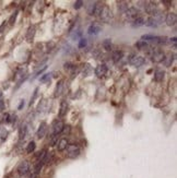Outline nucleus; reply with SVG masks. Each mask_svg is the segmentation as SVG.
<instances>
[{
  "mask_svg": "<svg viewBox=\"0 0 177 178\" xmlns=\"http://www.w3.org/2000/svg\"><path fill=\"white\" fill-rule=\"evenodd\" d=\"M102 9H103V5H102V3H101V2H96V5H95L93 16H100L101 12H102Z\"/></svg>",
  "mask_w": 177,
  "mask_h": 178,
  "instance_id": "b1692460",
  "label": "nucleus"
},
{
  "mask_svg": "<svg viewBox=\"0 0 177 178\" xmlns=\"http://www.w3.org/2000/svg\"><path fill=\"white\" fill-rule=\"evenodd\" d=\"M68 146V140L67 139H60L59 142L57 143V148H58V151H65Z\"/></svg>",
  "mask_w": 177,
  "mask_h": 178,
  "instance_id": "dca6fc26",
  "label": "nucleus"
},
{
  "mask_svg": "<svg viewBox=\"0 0 177 178\" xmlns=\"http://www.w3.org/2000/svg\"><path fill=\"white\" fill-rule=\"evenodd\" d=\"M164 58H165V55L162 50H160V49H155L154 50L153 49V53L151 55V59H152L153 62H156V64L162 62L164 60Z\"/></svg>",
  "mask_w": 177,
  "mask_h": 178,
  "instance_id": "7ed1b4c3",
  "label": "nucleus"
},
{
  "mask_svg": "<svg viewBox=\"0 0 177 178\" xmlns=\"http://www.w3.org/2000/svg\"><path fill=\"white\" fill-rule=\"evenodd\" d=\"M165 22L168 26H174L177 22V16L174 12H170L165 18Z\"/></svg>",
  "mask_w": 177,
  "mask_h": 178,
  "instance_id": "6e6552de",
  "label": "nucleus"
},
{
  "mask_svg": "<svg viewBox=\"0 0 177 178\" xmlns=\"http://www.w3.org/2000/svg\"><path fill=\"white\" fill-rule=\"evenodd\" d=\"M37 92H39V90H37V89H36V90H35V91H34L33 97H32V98H31V104H32V103L34 102V99H35V97L37 96Z\"/></svg>",
  "mask_w": 177,
  "mask_h": 178,
  "instance_id": "c9c22d12",
  "label": "nucleus"
},
{
  "mask_svg": "<svg viewBox=\"0 0 177 178\" xmlns=\"http://www.w3.org/2000/svg\"><path fill=\"white\" fill-rule=\"evenodd\" d=\"M46 131H47V125L45 124V123H42L41 126H39V130H37V138L39 139L43 138L46 135Z\"/></svg>",
  "mask_w": 177,
  "mask_h": 178,
  "instance_id": "ddd939ff",
  "label": "nucleus"
},
{
  "mask_svg": "<svg viewBox=\"0 0 177 178\" xmlns=\"http://www.w3.org/2000/svg\"><path fill=\"white\" fill-rule=\"evenodd\" d=\"M107 73V67L105 65H99L96 67V69H95V74L96 76H99V78H102V76H104Z\"/></svg>",
  "mask_w": 177,
  "mask_h": 178,
  "instance_id": "9b49d317",
  "label": "nucleus"
},
{
  "mask_svg": "<svg viewBox=\"0 0 177 178\" xmlns=\"http://www.w3.org/2000/svg\"><path fill=\"white\" fill-rule=\"evenodd\" d=\"M144 8H145V11H147L149 14H154L155 16V14L159 12L157 7H156V5L153 3V2H147Z\"/></svg>",
  "mask_w": 177,
  "mask_h": 178,
  "instance_id": "1a4fd4ad",
  "label": "nucleus"
},
{
  "mask_svg": "<svg viewBox=\"0 0 177 178\" xmlns=\"http://www.w3.org/2000/svg\"><path fill=\"white\" fill-rule=\"evenodd\" d=\"M3 108H5V103H3V101H0V112H2Z\"/></svg>",
  "mask_w": 177,
  "mask_h": 178,
  "instance_id": "e433bc0d",
  "label": "nucleus"
},
{
  "mask_svg": "<svg viewBox=\"0 0 177 178\" xmlns=\"http://www.w3.org/2000/svg\"><path fill=\"white\" fill-rule=\"evenodd\" d=\"M2 97H3V94H2V92L0 91V101L2 99Z\"/></svg>",
  "mask_w": 177,
  "mask_h": 178,
  "instance_id": "58836bf2",
  "label": "nucleus"
},
{
  "mask_svg": "<svg viewBox=\"0 0 177 178\" xmlns=\"http://www.w3.org/2000/svg\"><path fill=\"white\" fill-rule=\"evenodd\" d=\"M164 71L163 70H156L155 71V73H154V79H155V81H157V82H161L163 79H164Z\"/></svg>",
  "mask_w": 177,
  "mask_h": 178,
  "instance_id": "4be33fe9",
  "label": "nucleus"
},
{
  "mask_svg": "<svg viewBox=\"0 0 177 178\" xmlns=\"http://www.w3.org/2000/svg\"><path fill=\"white\" fill-rule=\"evenodd\" d=\"M34 35H35V26H30L28 27V31L26 33V39L28 42H31L33 39Z\"/></svg>",
  "mask_w": 177,
  "mask_h": 178,
  "instance_id": "412c9836",
  "label": "nucleus"
},
{
  "mask_svg": "<svg viewBox=\"0 0 177 178\" xmlns=\"http://www.w3.org/2000/svg\"><path fill=\"white\" fill-rule=\"evenodd\" d=\"M142 39H145L147 41H150L152 43L157 44V45H162V44H167L168 42V38L165 37V36H153V35H143L142 36Z\"/></svg>",
  "mask_w": 177,
  "mask_h": 178,
  "instance_id": "f257e3e1",
  "label": "nucleus"
},
{
  "mask_svg": "<svg viewBox=\"0 0 177 178\" xmlns=\"http://www.w3.org/2000/svg\"><path fill=\"white\" fill-rule=\"evenodd\" d=\"M26 131H28L26 125H22V126L20 127V129H19V138H20V140L24 139V137L26 135Z\"/></svg>",
  "mask_w": 177,
  "mask_h": 178,
  "instance_id": "aec40b11",
  "label": "nucleus"
},
{
  "mask_svg": "<svg viewBox=\"0 0 177 178\" xmlns=\"http://www.w3.org/2000/svg\"><path fill=\"white\" fill-rule=\"evenodd\" d=\"M18 173L21 176H26L30 173V164L26 161H23L18 166Z\"/></svg>",
  "mask_w": 177,
  "mask_h": 178,
  "instance_id": "39448f33",
  "label": "nucleus"
},
{
  "mask_svg": "<svg viewBox=\"0 0 177 178\" xmlns=\"http://www.w3.org/2000/svg\"><path fill=\"white\" fill-rule=\"evenodd\" d=\"M86 46V39L85 38H81V41H80V43H79V47L80 48H83V47H85Z\"/></svg>",
  "mask_w": 177,
  "mask_h": 178,
  "instance_id": "f704fd0d",
  "label": "nucleus"
},
{
  "mask_svg": "<svg viewBox=\"0 0 177 178\" xmlns=\"http://www.w3.org/2000/svg\"><path fill=\"white\" fill-rule=\"evenodd\" d=\"M88 3H90V5H88V8H86L88 13V14H91V16H93V13H94L95 5H96V2H92V1H90Z\"/></svg>",
  "mask_w": 177,
  "mask_h": 178,
  "instance_id": "393cba45",
  "label": "nucleus"
},
{
  "mask_svg": "<svg viewBox=\"0 0 177 178\" xmlns=\"http://www.w3.org/2000/svg\"><path fill=\"white\" fill-rule=\"evenodd\" d=\"M118 10L120 11L122 13H125V12H126V11L128 10L127 2H125V1H122V2H119V5H118Z\"/></svg>",
  "mask_w": 177,
  "mask_h": 178,
  "instance_id": "a878e982",
  "label": "nucleus"
},
{
  "mask_svg": "<svg viewBox=\"0 0 177 178\" xmlns=\"http://www.w3.org/2000/svg\"><path fill=\"white\" fill-rule=\"evenodd\" d=\"M7 135H8V131L5 128H0V138L2 140H5L7 138Z\"/></svg>",
  "mask_w": 177,
  "mask_h": 178,
  "instance_id": "7c9ffc66",
  "label": "nucleus"
},
{
  "mask_svg": "<svg viewBox=\"0 0 177 178\" xmlns=\"http://www.w3.org/2000/svg\"><path fill=\"white\" fill-rule=\"evenodd\" d=\"M125 13H126V16H127L128 19H130V20H134L136 18H138L139 11H138V9H136V8L131 7V8H128V10L126 11Z\"/></svg>",
  "mask_w": 177,
  "mask_h": 178,
  "instance_id": "9d476101",
  "label": "nucleus"
},
{
  "mask_svg": "<svg viewBox=\"0 0 177 178\" xmlns=\"http://www.w3.org/2000/svg\"><path fill=\"white\" fill-rule=\"evenodd\" d=\"M17 16H18V11H16L11 16H10V19H9V23L10 24H14V22H16V19H17Z\"/></svg>",
  "mask_w": 177,
  "mask_h": 178,
  "instance_id": "2f4dec72",
  "label": "nucleus"
},
{
  "mask_svg": "<svg viewBox=\"0 0 177 178\" xmlns=\"http://www.w3.org/2000/svg\"><path fill=\"white\" fill-rule=\"evenodd\" d=\"M100 16H101V19H102L103 21H105V22L109 21V20H111V9H109L107 5H104V7H103V9H102V12H101Z\"/></svg>",
  "mask_w": 177,
  "mask_h": 178,
  "instance_id": "0eeeda50",
  "label": "nucleus"
},
{
  "mask_svg": "<svg viewBox=\"0 0 177 178\" xmlns=\"http://www.w3.org/2000/svg\"><path fill=\"white\" fill-rule=\"evenodd\" d=\"M50 73H45L44 76H41V82H46V81H48V80H50Z\"/></svg>",
  "mask_w": 177,
  "mask_h": 178,
  "instance_id": "473e14b6",
  "label": "nucleus"
},
{
  "mask_svg": "<svg viewBox=\"0 0 177 178\" xmlns=\"http://www.w3.org/2000/svg\"><path fill=\"white\" fill-rule=\"evenodd\" d=\"M129 62L133 66V67H141L145 62V60L142 56H136V55H131L129 58Z\"/></svg>",
  "mask_w": 177,
  "mask_h": 178,
  "instance_id": "20e7f679",
  "label": "nucleus"
},
{
  "mask_svg": "<svg viewBox=\"0 0 177 178\" xmlns=\"http://www.w3.org/2000/svg\"><path fill=\"white\" fill-rule=\"evenodd\" d=\"M103 47L106 49V50H109L111 48V39H105L104 42H103Z\"/></svg>",
  "mask_w": 177,
  "mask_h": 178,
  "instance_id": "c756f323",
  "label": "nucleus"
},
{
  "mask_svg": "<svg viewBox=\"0 0 177 178\" xmlns=\"http://www.w3.org/2000/svg\"><path fill=\"white\" fill-rule=\"evenodd\" d=\"M83 3H84V2L81 1V0H78V1H76V2H74V9H77V10L78 9H80V8L83 5Z\"/></svg>",
  "mask_w": 177,
  "mask_h": 178,
  "instance_id": "72a5a7b5",
  "label": "nucleus"
},
{
  "mask_svg": "<svg viewBox=\"0 0 177 178\" xmlns=\"http://www.w3.org/2000/svg\"><path fill=\"white\" fill-rule=\"evenodd\" d=\"M67 110H68V104L66 101H62L60 104V109H59V117H64L67 114Z\"/></svg>",
  "mask_w": 177,
  "mask_h": 178,
  "instance_id": "f3484780",
  "label": "nucleus"
},
{
  "mask_svg": "<svg viewBox=\"0 0 177 178\" xmlns=\"http://www.w3.org/2000/svg\"><path fill=\"white\" fill-rule=\"evenodd\" d=\"M92 73V68H91V66L86 64V65H84V68H83V74L84 76H90Z\"/></svg>",
  "mask_w": 177,
  "mask_h": 178,
  "instance_id": "cd10ccee",
  "label": "nucleus"
},
{
  "mask_svg": "<svg viewBox=\"0 0 177 178\" xmlns=\"http://www.w3.org/2000/svg\"><path fill=\"white\" fill-rule=\"evenodd\" d=\"M35 148H36L35 142H34V141H31L28 144V146H26V152H28V153H32V152L35 150Z\"/></svg>",
  "mask_w": 177,
  "mask_h": 178,
  "instance_id": "c85d7f7f",
  "label": "nucleus"
},
{
  "mask_svg": "<svg viewBox=\"0 0 177 178\" xmlns=\"http://www.w3.org/2000/svg\"><path fill=\"white\" fill-rule=\"evenodd\" d=\"M24 106V101H21V103H20V105L18 106V109H21V108Z\"/></svg>",
  "mask_w": 177,
  "mask_h": 178,
  "instance_id": "4c0bfd02",
  "label": "nucleus"
},
{
  "mask_svg": "<svg viewBox=\"0 0 177 178\" xmlns=\"http://www.w3.org/2000/svg\"><path fill=\"white\" fill-rule=\"evenodd\" d=\"M136 47L140 50H147V49L150 48V45L148 42H145V41H139L136 43Z\"/></svg>",
  "mask_w": 177,
  "mask_h": 178,
  "instance_id": "2eb2a0df",
  "label": "nucleus"
},
{
  "mask_svg": "<svg viewBox=\"0 0 177 178\" xmlns=\"http://www.w3.org/2000/svg\"><path fill=\"white\" fill-rule=\"evenodd\" d=\"M64 91V81H60L58 84H57V87H56V93H55V96H59L61 95V93Z\"/></svg>",
  "mask_w": 177,
  "mask_h": 178,
  "instance_id": "5701e85b",
  "label": "nucleus"
},
{
  "mask_svg": "<svg viewBox=\"0 0 177 178\" xmlns=\"http://www.w3.org/2000/svg\"><path fill=\"white\" fill-rule=\"evenodd\" d=\"M65 129V125L61 120H55L53 124V135H58Z\"/></svg>",
  "mask_w": 177,
  "mask_h": 178,
  "instance_id": "423d86ee",
  "label": "nucleus"
},
{
  "mask_svg": "<svg viewBox=\"0 0 177 178\" xmlns=\"http://www.w3.org/2000/svg\"><path fill=\"white\" fill-rule=\"evenodd\" d=\"M145 24L150 27H156L157 25H159V22H157V20L155 19L154 16H150V18H148V20H147V22H145Z\"/></svg>",
  "mask_w": 177,
  "mask_h": 178,
  "instance_id": "a211bd4d",
  "label": "nucleus"
},
{
  "mask_svg": "<svg viewBox=\"0 0 177 178\" xmlns=\"http://www.w3.org/2000/svg\"><path fill=\"white\" fill-rule=\"evenodd\" d=\"M80 155V148L76 144H68L67 146V156L69 158H77Z\"/></svg>",
  "mask_w": 177,
  "mask_h": 178,
  "instance_id": "f03ea898",
  "label": "nucleus"
},
{
  "mask_svg": "<svg viewBox=\"0 0 177 178\" xmlns=\"http://www.w3.org/2000/svg\"><path fill=\"white\" fill-rule=\"evenodd\" d=\"M101 31H102V28H101V26L100 25H97V24H92V25L88 28V35H97Z\"/></svg>",
  "mask_w": 177,
  "mask_h": 178,
  "instance_id": "f8f14e48",
  "label": "nucleus"
},
{
  "mask_svg": "<svg viewBox=\"0 0 177 178\" xmlns=\"http://www.w3.org/2000/svg\"><path fill=\"white\" fill-rule=\"evenodd\" d=\"M122 57H124V53L122 50H115L111 55V59L114 62H118L119 60H122Z\"/></svg>",
  "mask_w": 177,
  "mask_h": 178,
  "instance_id": "4468645a",
  "label": "nucleus"
},
{
  "mask_svg": "<svg viewBox=\"0 0 177 178\" xmlns=\"http://www.w3.org/2000/svg\"><path fill=\"white\" fill-rule=\"evenodd\" d=\"M143 24H145V21H144V19L142 18V16H138V18H136V19L133 20L132 26L139 27V26H141V25H143Z\"/></svg>",
  "mask_w": 177,
  "mask_h": 178,
  "instance_id": "6ab92c4d",
  "label": "nucleus"
},
{
  "mask_svg": "<svg viewBox=\"0 0 177 178\" xmlns=\"http://www.w3.org/2000/svg\"><path fill=\"white\" fill-rule=\"evenodd\" d=\"M163 61H164V64H165L166 67H170V66H172V64H173V61H174V56H172V55H170V56H167V57H165Z\"/></svg>",
  "mask_w": 177,
  "mask_h": 178,
  "instance_id": "bb28decb",
  "label": "nucleus"
}]
</instances>
